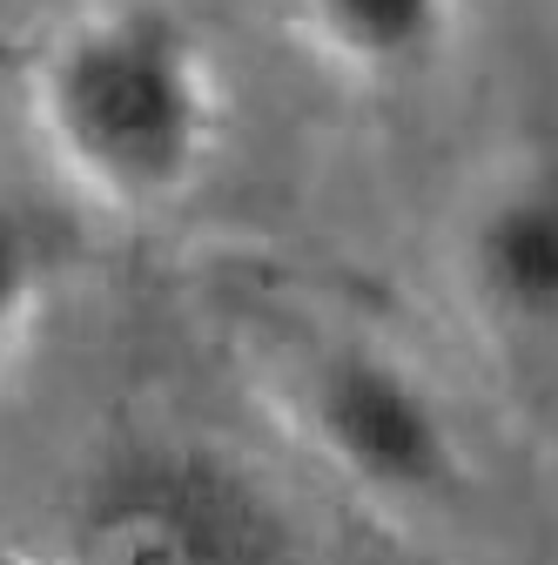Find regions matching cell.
I'll return each instance as SVG.
<instances>
[{"label":"cell","mask_w":558,"mask_h":565,"mask_svg":"<svg viewBox=\"0 0 558 565\" xmlns=\"http://www.w3.org/2000/svg\"><path fill=\"white\" fill-rule=\"evenodd\" d=\"M34 121L82 189L115 209H162L216 149V67L175 8L108 0L41 47Z\"/></svg>","instance_id":"cell-1"},{"label":"cell","mask_w":558,"mask_h":565,"mask_svg":"<svg viewBox=\"0 0 558 565\" xmlns=\"http://www.w3.org/2000/svg\"><path fill=\"white\" fill-rule=\"evenodd\" d=\"M303 417L316 445L336 458V471L377 499H444L464 471L451 411L390 350L371 343L323 350L303 384Z\"/></svg>","instance_id":"cell-2"},{"label":"cell","mask_w":558,"mask_h":565,"mask_svg":"<svg viewBox=\"0 0 558 565\" xmlns=\"http://www.w3.org/2000/svg\"><path fill=\"white\" fill-rule=\"evenodd\" d=\"M464 276L498 330L558 337V156L492 189L464 236Z\"/></svg>","instance_id":"cell-3"},{"label":"cell","mask_w":558,"mask_h":565,"mask_svg":"<svg viewBox=\"0 0 558 565\" xmlns=\"http://www.w3.org/2000/svg\"><path fill=\"white\" fill-rule=\"evenodd\" d=\"M297 28L357 75H417L451 41L458 0H290Z\"/></svg>","instance_id":"cell-4"},{"label":"cell","mask_w":558,"mask_h":565,"mask_svg":"<svg viewBox=\"0 0 558 565\" xmlns=\"http://www.w3.org/2000/svg\"><path fill=\"white\" fill-rule=\"evenodd\" d=\"M34 297H41V243L14 209H0V350L21 337Z\"/></svg>","instance_id":"cell-5"}]
</instances>
